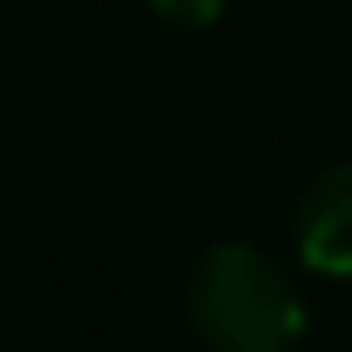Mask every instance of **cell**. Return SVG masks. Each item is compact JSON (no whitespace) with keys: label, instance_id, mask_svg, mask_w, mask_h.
<instances>
[{"label":"cell","instance_id":"obj_1","mask_svg":"<svg viewBox=\"0 0 352 352\" xmlns=\"http://www.w3.org/2000/svg\"><path fill=\"white\" fill-rule=\"evenodd\" d=\"M187 314L214 352H292L302 336L297 286L248 242H220L198 258Z\"/></svg>","mask_w":352,"mask_h":352},{"label":"cell","instance_id":"obj_3","mask_svg":"<svg viewBox=\"0 0 352 352\" xmlns=\"http://www.w3.org/2000/svg\"><path fill=\"white\" fill-rule=\"evenodd\" d=\"M148 11L176 28H209V22H220L226 0H148Z\"/></svg>","mask_w":352,"mask_h":352},{"label":"cell","instance_id":"obj_2","mask_svg":"<svg viewBox=\"0 0 352 352\" xmlns=\"http://www.w3.org/2000/svg\"><path fill=\"white\" fill-rule=\"evenodd\" d=\"M297 253L319 275H352V160L330 165L297 204Z\"/></svg>","mask_w":352,"mask_h":352}]
</instances>
